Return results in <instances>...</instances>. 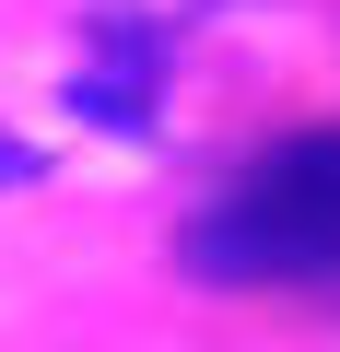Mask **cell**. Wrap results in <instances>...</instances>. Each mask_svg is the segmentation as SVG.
<instances>
[{
    "instance_id": "6da1fadb",
    "label": "cell",
    "mask_w": 340,
    "mask_h": 352,
    "mask_svg": "<svg viewBox=\"0 0 340 352\" xmlns=\"http://www.w3.org/2000/svg\"><path fill=\"white\" fill-rule=\"evenodd\" d=\"M188 270L212 282H340V129H293L270 141L235 188L188 223Z\"/></svg>"
},
{
    "instance_id": "7a4b0ae2",
    "label": "cell",
    "mask_w": 340,
    "mask_h": 352,
    "mask_svg": "<svg viewBox=\"0 0 340 352\" xmlns=\"http://www.w3.org/2000/svg\"><path fill=\"white\" fill-rule=\"evenodd\" d=\"M152 94H164V36L106 12V24L82 36V59H71V118H94V129L141 141V129H152Z\"/></svg>"
},
{
    "instance_id": "3957f363",
    "label": "cell",
    "mask_w": 340,
    "mask_h": 352,
    "mask_svg": "<svg viewBox=\"0 0 340 352\" xmlns=\"http://www.w3.org/2000/svg\"><path fill=\"white\" fill-rule=\"evenodd\" d=\"M117 24H152V36H188L200 12H235V0H106Z\"/></svg>"
},
{
    "instance_id": "277c9868",
    "label": "cell",
    "mask_w": 340,
    "mask_h": 352,
    "mask_svg": "<svg viewBox=\"0 0 340 352\" xmlns=\"http://www.w3.org/2000/svg\"><path fill=\"white\" fill-rule=\"evenodd\" d=\"M36 176H47V153H36V141H0V188H36Z\"/></svg>"
}]
</instances>
